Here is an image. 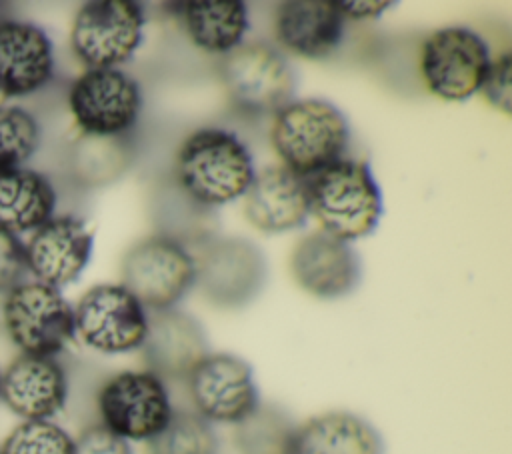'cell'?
<instances>
[{"label": "cell", "mask_w": 512, "mask_h": 454, "mask_svg": "<svg viewBox=\"0 0 512 454\" xmlns=\"http://www.w3.org/2000/svg\"><path fill=\"white\" fill-rule=\"evenodd\" d=\"M254 174L244 142L222 128H200L188 134L176 152L178 188L206 208L244 196Z\"/></svg>", "instance_id": "6da1fadb"}, {"label": "cell", "mask_w": 512, "mask_h": 454, "mask_svg": "<svg viewBox=\"0 0 512 454\" xmlns=\"http://www.w3.org/2000/svg\"><path fill=\"white\" fill-rule=\"evenodd\" d=\"M308 212L322 232L342 242L372 234L382 216V194L362 160L340 158L306 178Z\"/></svg>", "instance_id": "7a4b0ae2"}, {"label": "cell", "mask_w": 512, "mask_h": 454, "mask_svg": "<svg viewBox=\"0 0 512 454\" xmlns=\"http://www.w3.org/2000/svg\"><path fill=\"white\" fill-rule=\"evenodd\" d=\"M270 142L282 166L310 178L342 158L350 142V126L332 102L292 100L274 114Z\"/></svg>", "instance_id": "3957f363"}, {"label": "cell", "mask_w": 512, "mask_h": 454, "mask_svg": "<svg viewBox=\"0 0 512 454\" xmlns=\"http://www.w3.org/2000/svg\"><path fill=\"white\" fill-rule=\"evenodd\" d=\"M2 324L20 354L54 356L76 336L74 308L54 286L22 282L6 292Z\"/></svg>", "instance_id": "277c9868"}, {"label": "cell", "mask_w": 512, "mask_h": 454, "mask_svg": "<svg viewBox=\"0 0 512 454\" xmlns=\"http://www.w3.org/2000/svg\"><path fill=\"white\" fill-rule=\"evenodd\" d=\"M120 280L144 308L168 310L196 284V258L182 242L158 232L124 254Z\"/></svg>", "instance_id": "5b68a950"}, {"label": "cell", "mask_w": 512, "mask_h": 454, "mask_svg": "<svg viewBox=\"0 0 512 454\" xmlns=\"http://www.w3.org/2000/svg\"><path fill=\"white\" fill-rule=\"evenodd\" d=\"M218 76L228 100L250 114H276L296 92L292 66L264 42H242L224 54Z\"/></svg>", "instance_id": "8992f818"}, {"label": "cell", "mask_w": 512, "mask_h": 454, "mask_svg": "<svg viewBox=\"0 0 512 454\" xmlns=\"http://www.w3.org/2000/svg\"><path fill=\"white\" fill-rule=\"evenodd\" d=\"M144 22L142 6L134 0L86 2L72 22V52L88 68H116L142 44Z\"/></svg>", "instance_id": "52a82bcc"}, {"label": "cell", "mask_w": 512, "mask_h": 454, "mask_svg": "<svg viewBox=\"0 0 512 454\" xmlns=\"http://www.w3.org/2000/svg\"><path fill=\"white\" fill-rule=\"evenodd\" d=\"M96 404L100 424L128 442H148L174 412L166 382L148 370H122L110 376L100 386Z\"/></svg>", "instance_id": "ba28073f"}, {"label": "cell", "mask_w": 512, "mask_h": 454, "mask_svg": "<svg viewBox=\"0 0 512 454\" xmlns=\"http://www.w3.org/2000/svg\"><path fill=\"white\" fill-rule=\"evenodd\" d=\"M484 38L466 26L432 32L420 48V76L426 88L448 102H462L480 90L490 66Z\"/></svg>", "instance_id": "9c48e42d"}, {"label": "cell", "mask_w": 512, "mask_h": 454, "mask_svg": "<svg viewBox=\"0 0 512 454\" xmlns=\"http://www.w3.org/2000/svg\"><path fill=\"white\" fill-rule=\"evenodd\" d=\"M68 106L84 134L112 138L136 124L142 110V90L120 68H88L72 82Z\"/></svg>", "instance_id": "30bf717a"}, {"label": "cell", "mask_w": 512, "mask_h": 454, "mask_svg": "<svg viewBox=\"0 0 512 454\" xmlns=\"http://www.w3.org/2000/svg\"><path fill=\"white\" fill-rule=\"evenodd\" d=\"M74 330L80 340L102 354L138 350L146 338L148 312L120 284H98L74 306Z\"/></svg>", "instance_id": "8fae6325"}, {"label": "cell", "mask_w": 512, "mask_h": 454, "mask_svg": "<svg viewBox=\"0 0 512 454\" xmlns=\"http://www.w3.org/2000/svg\"><path fill=\"white\" fill-rule=\"evenodd\" d=\"M186 388L194 412L210 424L236 426L260 406L252 366L230 352H208L188 374Z\"/></svg>", "instance_id": "7c38bea8"}, {"label": "cell", "mask_w": 512, "mask_h": 454, "mask_svg": "<svg viewBox=\"0 0 512 454\" xmlns=\"http://www.w3.org/2000/svg\"><path fill=\"white\" fill-rule=\"evenodd\" d=\"M266 264L260 250L238 238L210 242L196 258V282L216 306H244L260 292Z\"/></svg>", "instance_id": "4fadbf2b"}, {"label": "cell", "mask_w": 512, "mask_h": 454, "mask_svg": "<svg viewBox=\"0 0 512 454\" xmlns=\"http://www.w3.org/2000/svg\"><path fill=\"white\" fill-rule=\"evenodd\" d=\"M24 246L28 272L38 282L60 290L76 282L84 272L92 254L94 234L82 218L62 214L36 228Z\"/></svg>", "instance_id": "5bb4252c"}, {"label": "cell", "mask_w": 512, "mask_h": 454, "mask_svg": "<svg viewBox=\"0 0 512 454\" xmlns=\"http://www.w3.org/2000/svg\"><path fill=\"white\" fill-rule=\"evenodd\" d=\"M0 400L22 420H52L68 400V376L54 356L18 354L4 370Z\"/></svg>", "instance_id": "9a60e30c"}, {"label": "cell", "mask_w": 512, "mask_h": 454, "mask_svg": "<svg viewBox=\"0 0 512 454\" xmlns=\"http://www.w3.org/2000/svg\"><path fill=\"white\" fill-rule=\"evenodd\" d=\"M144 370L160 380H186L192 368L208 354L202 324L180 310L168 308L148 316V330L138 348Z\"/></svg>", "instance_id": "2e32d148"}, {"label": "cell", "mask_w": 512, "mask_h": 454, "mask_svg": "<svg viewBox=\"0 0 512 454\" xmlns=\"http://www.w3.org/2000/svg\"><path fill=\"white\" fill-rule=\"evenodd\" d=\"M290 274L310 296L332 300L350 294L360 280L356 252L326 232L300 238L290 254Z\"/></svg>", "instance_id": "e0dca14e"}, {"label": "cell", "mask_w": 512, "mask_h": 454, "mask_svg": "<svg viewBox=\"0 0 512 454\" xmlns=\"http://www.w3.org/2000/svg\"><path fill=\"white\" fill-rule=\"evenodd\" d=\"M54 74V50L48 34L22 20H0V94L28 96L44 88Z\"/></svg>", "instance_id": "ac0fdd59"}, {"label": "cell", "mask_w": 512, "mask_h": 454, "mask_svg": "<svg viewBox=\"0 0 512 454\" xmlns=\"http://www.w3.org/2000/svg\"><path fill=\"white\" fill-rule=\"evenodd\" d=\"M308 214L306 178L282 164L258 170L244 192V216L256 230L286 232L302 226Z\"/></svg>", "instance_id": "d6986e66"}, {"label": "cell", "mask_w": 512, "mask_h": 454, "mask_svg": "<svg viewBox=\"0 0 512 454\" xmlns=\"http://www.w3.org/2000/svg\"><path fill=\"white\" fill-rule=\"evenodd\" d=\"M344 22L334 0H288L276 8L274 34L290 54L324 60L340 46Z\"/></svg>", "instance_id": "ffe728a7"}, {"label": "cell", "mask_w": 512, "mask_h": 454, "mask_svg": "<svg viewBox=\"0 0 512 454\" xmlns=\"http://www.w3.org/2000/svg\"><path fill=\"white\" fill-rule=\"evenodd\" d=\"M292 454H384V440L366 418L332 410L296 426Z\"/></svg>", "instance_id": "44dd1931"}, {"label": "cell", "mask_w": 512, "mask_h": 454, "mask_svg": "<svg viewBox=\"0 0 512 454\" xmlns=\"http://www.w3.org/2000/svg\"><path fill=\"white\" fill-rule=\"evenodd\" d=\"M56 190L52 182L30 168L0 172V230L8 234L34 232L54 216Z\"/></svg>", "instance_id": "7402d4cb"}, {"label": "cell", "mask_w": 512, "mask_h": 454, "mask_svg": "<svg viewBox=\"0 0 512 454\" xmlns=\"http://www.w3.org/2000/svg\"><path fill=\"white\" fill-rule=\"evenodd\" d=\"M190 42L212 54H228L242 44L248 30V10L240 0H200L180 4Z\"/></svg>", "instance_id": "603a6c76"}, {"label": "cell", "mask_w": 512, "mask_h": 454, "mask_svg": "<svg viewBox=\"0 0 512 454\" xmlns=\"http://www.w3.org/2000/svg\"><path fill=\"white\" fill-rule=\"evenodd\" d=\"M296 424L270 404H260L248 418L234 426L238 454H292Z\"/></svg>", "instance_id": "cb8c5ba5"}, {"label": "cell", "mask_w": 512, "mask_h": 454, "mask_svg": "<svg viewBox=\"0 0 512 454\" xmlns=\"http://www.w3.org/2000/svg\"><path fill=\"white\" fill-rule=\"evenodd\" d=\"M146 454H218V436L194 410H174L168 424L146 442Z\"/></svg>", "instance_id": "d4e9b609"}, {"label": "cell", "mask_w": 512, "mask_h": 454, "mask_svg": "<svg viewBox=\"0 0 512 454\" xmlns=\"http://www.w3.org/2000/svg\"><path fill=\"white\" fill-rule=\"evenodd\" d=\"M40 144L36 118L20 106H0V172L24 168Z\"/></svg>", "instance_id": "484cf974"}, {"label": "cell", "mask_w": 512, "mask_h": 454, "mask_svg": "<svg viewBox=\"0 0 512 454\" xmlns=\"http://www.w3.org/2000/svg\"><path fill=\"white\" fill-rule=\"evenodd\" d=\"M0 454H74V438L52 420H22L0 442Z\"/></svg>", "instance_id": "4316f807"}, {"label": "cell", "mask_w": 512, "mask_h": 454, "mask_svg": "<svg viewBox=\"0 0 512 454\" xmlns=\"http://www.w3.org/2000/svg\"><path fill=\"white\" fill-rule=\"evenodd\" d=\"M510 74H512V56L510 52H504L498 58L490 60V66L480 86V92L484 94L486 102L504 114L512 112Z\"/></svg>", "instance_id": "83f0119b"}, {"label": "cell", "mask_w": 512, "mask_h": 454, "mask_svg": "<svg viewBox=\"0 0 512 454\" xmlns=\"http://www.w3.org/2000/svg\"><path fill=\"white\" fill-rule=\"evenodd\" d=\"M26 274V246L18 236L0 230V292H8L22 284Z\"/></svg>", "instance_id": "f1b7e54d"}, {"label": "cell", "mask_w": 512, "mask_h": 454, "mask_svg": "<svg viewBox=\"0 0 512 454\" xmlns=\"http://www.w3.org/2000/svg\"><path fill=\"white\" fill-rule=\"evenodd\" d=\"M74 454H132V448L106 426L90 424L74 438Z\"/></svg>", "instance_id": "f546056e"}, {"label": "cell", "mask_w": 512, "mask_h": 454, "mask_svg": "<svg viewBox=\"0 0 512 454\" xmlns=\"http://www.w3.org/2000/svg\"><path fill=\"white\" fill-rule=\"evenodd\" d=\"M340 6V12L342 16L348 20H366V18H376L380 16L386 8L392 6V2H358V0H352V2H338Z\"/></svg>", "instance_id": "4dcf8cb0"}, {"label": "cell", "mask_w": 512, "mask_h": 454, "mask_svg": "<svg viewBox=\"0 0 512 454\" xmlns=\"http://www.w3.org/2000/svg\"><path fill=\"white\" fill-rule=\"evenodd\" d=\"M0 382H2V372H0Z\"/></svg>", "instance_id": "1f68e13d"}]
</instances>
